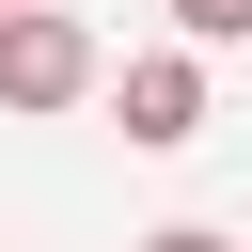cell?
<instances>
[{"label": "cell", "instance_id": "cell-1", "mask_svg": "<svg viewBox=\"0 0 252 252\" xmlns=\"http://www.w3.org/2000/svg\"><path fill=\"white\" fill-rule=\"evenodd\" d=\"M110 63H94V32L63 16V0H16L0 16V110H79Z\"/></svg>", "mask_w": 252, "mask_h": 252}, {"label": "cell", "instance_id": "cell-2", "mask_svg": "<svg viewBox=\"0 0 252 252\" xmlns=\"http://www.w3.org/2000/svg\"><path fill=\"white\" fill-rule=\"evenodd\" d=\"M110 110H126V142H189V126H205V63H189V47H142V63L110 79Z\"/></svg>", "mask_w": 252, "mask_h": 252}, {"label": "cell", "instance_id": "cell-3", "mask_svg": "<svg viewBox=\"0 0 252 252\" xmlns=\"http://www.w3.org/2000/svg\"><path fill=\"white\" fill-rule=\"evenodd\" d=\"M173 32H189V47H236V32H252V0H173Z\"/></svg>", "mask_w": 252, "mask_h": 252}, {"label": "cell", "instance_id": "cell-4", "mask_svg": "<svg viewBox=\"0 0 252 252\" xmlns=\"http://www.w3.org/2000/svg\"><path fill=\"white\" fill-rule=\"evenodd\" d=\"M142 252H236V236H205V220H158V236H142Z\"/></svg>", "mask_w": 252, "mask_h": 252}, {"label": "cell", "instance_id": "cell-5", "mask_svg": "<svg viewBox=\"0 0 252 252\" xmlns=\"http://www.w3.org/2000/svg\"><path fill=\"white\" fill-rule=\"evenodd\" d=\"M0 16H16V0H0Z\"/></svg>", "mask_w": 252, "mask_h": 252}]
</instances>
